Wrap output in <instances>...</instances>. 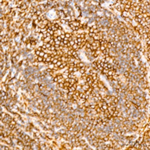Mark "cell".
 I'll return each instance as SVG.
<instances>
[{
    "instance_id": "cell-1",
    "label": "cell",
    "mask_w": 150,
    "mask_h": 150,
    "mask_svg": "<svg viewBox=\"0 0 150 150\" xmlns=\"http://www.w3.org/2000/svg\"><path fill=\"white\" fill-rule=\"evenodd\" d=\"M69 26L73 30H75V31H78L79 29H81V26H82V24H81L80 21H78V20H73V21H70L69 22Z\"/></svg>"
}]
</instances>
